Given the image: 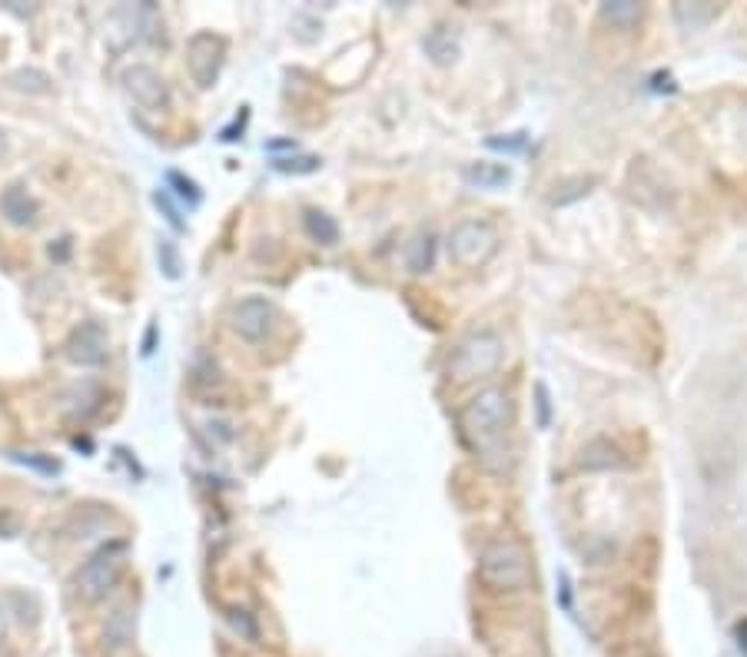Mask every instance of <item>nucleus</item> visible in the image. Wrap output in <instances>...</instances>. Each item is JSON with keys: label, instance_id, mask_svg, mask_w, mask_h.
Here are the masks:
<instances>
[{"label": "nucleus", "instance_id": "1", "mask_svg": "<svg viewBox=\"0 0 747 657\" xmlns=\"http://www.w3.org/2000/svg\"><path fill=\"white\" fill-rule=\"evenodd\" d=\"M512 415H515V405H512V395L505 389H485L479 392L459 415V429H462V439L479 452L485 455L489 449L499 445V439L505 435V429L512 425Z\"/></svg>", "mask_w": 747, "mask_h": 657}, {"label": "nucleus", "instance_id": "2", "mask_svg": "<svg viewBox=\"0 0 747 657\" xmlns=\"http://www.w3.org/2000/svg\"><path fill=\"white\" fill-rule=\"evenodd\" d=\"M124 568H127V545H124V541H110V545L97 548V551L80 565L77 578H73V591H77V598L87 601V605L104 601V598L114 595V588L120 585Z\"/></svg>", "mask_w": 747, "mask_h": 657}, {"label": "nucleus", "instance_id": "3", "mask_svg": "<svg viewBox=\"0 0 747 657\" xmlns=\"http://www.w3.org/2000/svg\"><path fill=\"white\" fill-rule=\"evenodd\" d=\"M479 578L495 591H519L532 581L529 555L519 541H492L479 558Z\"/></svg>", "mask_w": 747, "mask_h": 657}, {"label": "nucleus", "instance_id": "4", "mask_svg": "<svg viewBox=\"0 0 747 657\" xmlns=\"http://www.w3.org/2000/svg\"><path fill=\"white\" fill-rule=\"evenodd\" d=\"M499 365H502V339L492 332H472L455 345L449 359V375L455 382H472L492 375Z\"/></svg>", "mask_w": 747, "mask_h": 657}, {"label": "nucleus", "instance_id": "5", "mask_svg": "<svg viewBox=\"0 0 747 657\" xmlns=\"http://www.w3.org/2000/svg\"><path fill=\"white\" fill-rule=\"evenodd\" d=\"M499 249V236L485 219H462L449 233V256L462 269H479L485 266Z\"/></svg>", "mask_w": 747, "mask_h": 657}, {"label": "nucleus", "instance_id": "6", "mask_svg": "<svg viewBox=\"0 0 747 657\" xmlns=\"http://www.w3.org/2000/svg\"><path fill=\"white\" fill-rule=\"evenodd\" d=\"M226 63V40L213 30L193 33L187 43V70L199 90H209L219 80V70Z\"/></svg>", "mask_w": 747, "mask_h": 657}, {"label": "nucleus", "instance_id": "7", "mask_svg": "<svg viewBox=\"0 0 747 657\" xmlns=\"http://www.w3.org/2000/svg\"><path fill=\"white\" fill-rule=\"evenodd\" d=\"M124 90H127V94L134 97V104H140L144 110L160 114V110L170 107V87H167V80H164L154 67H147V63H134V67L124 70Z\"/></svg>", "mask_w": 747, "mask_h": 657}, {"label": "nucleus", "instance_id": "8", "mask_svg": "<svg viewBox=\"0 0 747 657\" xmlns=\"http://www.w3.org/2000/svg\"><path fill=\"white\" fill-rule=\"evenodd\" d=\"M63 355H67L73 365H87V369L104 365L107 355H110V335H107V329L100 326V323H94V320H90V323H80V326L67 335V342H63Z\"/></svg>", "mask_w": 747, "mask_h": 657}, {"label": "nucleus", "instance_id": "9", "mask_svg": "<svg viewBox=\"0 0 747 657\" xmlns=\"http://www.w3.org/2000/svg\"><path fill=\"white\" fill-rule=\"evenodd\" d=\"M273 320H276V310L269 300H259V296H249V300H239L233 310H229V326L239 339L246 342H259L269 335L273 329Z\"/></svg>", "mask_w": 747, "mask_h": 657}, {"label": "nucleus", "instance_id": "10", "mask_svg": "<svg viewBox=\"0 0 747 657\" xmlns=\"http://www.w3.org/2000/svg\"><path fill=\"white\" fill-rule=\"evenodd\" d=\"M0 216H3L10 226L27 229V226L37 223V216H40V203L33 199V193H30L23 183H10V186H3V193H0Z\"/></svg>", "mask_w": 747, "mask_h": 657}, {"label": "nucleus", "instance_id": "11", "mask_svg": "<svg viewBox=\"0 0 747 657\" xmlns=\"http://www.w3.org/2000/svg\"><path fill=\"white\" fill-rule=\"evenodd\" d=\"M578 465H581L584 472H598V469H628V459L621 455L618 445L598 439V442H591V445L581 449V462H578Z\"/></svg>", "mask_w": 747, "mask_h": 657}, {"label": "nucleus", "instance_id": "12", "mask_svg": "<svg viewBox=\"0 0 747 657\" xmlns=\"http://www.w3.org/2000/svg\"><path fill=\"white\" fill-rule=\"evenodd\" d=\"M303 226L323 246H336L340 243V223L330 213H323V209H306L303 213Z\"/></svg>", "mask_w": 747, "mask_h": 657}, {"label": "nucleus", "instance_id": "13", "mask_svg": "<svg viewBox=\"0 0 747 657\" xmlns=\"http://www.w3.org/2000/svg\"><path fill=\"white\" fill-rule=\"evenodd\" d=\"M134 638V615L127 608H117L110 618H107V631H104V641L110 651H120L127 641Z\"/></svg>", "mask_w": 747, "mask_h": 657}, {"label": "nucleus", "instance_id": "14", "mask_svg": "<svg viewBox=\"0 0 747 657\" xmlns=\"http://www.w3.org/2000/svg\"><path fill=\"white\" fill-rule=\"evenodd\" d=\"M601 20H608L611 27H631L641 20V3L635 0H611V3H601Z\"/></svg>", "mask_w": 747, "mask_h": 657}, {"label": "nucleus", "instance_id": "15", "mask_svg": "<svg viewBox=\"0 0 747 657\" xmlns=\"http://www.w3.org/2000/svg\"><path fill=\"white\" fill-rule=\"evenodd\" d=\"M432 263H435V236L425 229L409 246V269L412 273H425V269H432Z\"/></svg>", "mask_w": 747, "mask_h": 657}, {"label": "nucleus", "instance_id": "16", "mask_svg": "<svg viewBox=\"0 0 747 657\" xmlns=\"http://www.w3.org/2000/svg\"><path fill=\"white\" fill-rule=\"evenodd\" d=\"M465 176L472 179V183H479V186H502V183H509V166H495V164H479V166H469L465 169Z\"/></svg>", "mask_w": 747, "mask_h": 657}, {"label": "nucleus", "instance_id": "17", "mask_svg": "<svg viewBox=\"0 0 747 657\" xmlns=\"http://www.w3.org/2000/svg\"><path fill=\"white\" fill-rule=\"evenodd\" d=\"M10 84H13L17 90H27V94H47V90H50V77L40 73V70H17V73L10 77Z\"/></svg>", "mask_w": 747, "mask_h": 657}, {"label": "nucleus", "instance_id": "18", "mask_svg": "<svg viewBox=\"0 0 747 657\" xmlns=\"http://www.w3.org/2000/svg\"><path fill=\"white\" fill-rule=\"evenodd\" d=\"M718 13V7L711 3V7H688V3H678L675 7V17L681 20V23H688V27H698V23H705V20H711Z\"/></svg>", "mask_w": 747, "mask_h": 657}, {"label": "nucleus", "instance_id": "19", "mask_svg": "<svg viewBox=\"0 0 747 657\" xmlns=\"http://www.w3.org/2000/svg\"><path fill=\"white\" fill-rule=\"evenodd\" d=\"M226 618H229V625H233V628H236L246 641H256V638H259L256 618H253L246 608H229V615H226Z\"/></svg>", "mask_w": 747, "mask_h": 657}, {"label": "nucleus", "instance_id": "20", "mask_svg": "<svg viewBox=\"0 0 747 657\" xmlns=\"http://www.w3.org/2000/svg\"><path fill=\"white\" fill-rule=\"evenodd\" d=\"M160 259H164V273H167L170 280H177V276H180V259H177L174 243H160Z\"/></svg>", "mask_w": 747, "mask_h": 657}, {"label": "nucleus", "instance_id": "21", "mask_svg": "<svg viewBox=\"0 0 747 657\" xmlns=\"http://www.w3.org/2000/svg\"><path fill=\"white\" fill-rule=\"evenodd\" d=\"M167 179L177 186V193H180L184 199H189V203H199V189H196V183H193V179H184L180 173H170Z\"/></svg>", "mask_w": 747, "mask_h": 657}, {"label": "nucleus", "instance_id": "22", "mask_svg": "<svg viewBox=\"0 0 747 657\" xmlns=\"http://www.w3.org/2000/svg\"><path fill=\"white\" fill-rule=\"evenodd\" d=\"M320 166V160H313V157H306V160H276V169H283V173H313Z\"/></svg>", "mask_w": 747, "mask_h": 657}, {"label": "nucleus", "instance_id": "23", "mask_svg": "<svg viewBox=\"0 0 747 657\" xmlns=\"http://www.w3.org/2000/svg\"><path fill=\"white\" fill-rule=\"evenodd\" d=\"M489 147L492 150H512V154H519V150H525V134H515V140H489Z\"/></svg>", "mask_w": 747, "mask_h": 657}, {"label": "nucleus", "instance_id": "24", "mask_svg": "<svg viewBox=\"0 0 747 657\" xmlns=\"http://www.w3.org/2000/svg\"><path fill=\"white\" fill-rule=\"evenodd\" d=\"M535 395H539V412H542V425H549V389H545V385H539V389H535Z\"/></svg>", "mask_w": 747, "mask_h": 657}, {"label": "nucleus", "instance_id": "25", "mask_svg": "<svg viewBox=\"0 0 747 657\" xmlns=\"http://www.w3.org/2000/svg\"><path fill=\"white\" fill-rule=\"evenodd\" d=\"M738 645H741V651L747 655V621H741V625H738Z\"/></svg>", "mask_w": 747, "mask_h": 657}, {"label": "nucleus", "instance_id": "26", "mask_svg": "<svg viewBox=\"0 0 747 657\" xmlns=\"http://www.w3.org/2000/svg\"><path fill=\"white\" fill-rule=\"evenodd\" d=\"M3 150H7V140H3V130H0V157H3Z\"/></svg>", "mask_w": 747, "mask_h": 657}, {"label": "nucleus", "instance_id": "27", "mask_svg": "<svg viewBox=\"0 0 747 657\" xmlns=\"http://www.w3.org/2000/svg\"><path fill=\"white\" fill-rule=\"evenodd\" d=\"M0 641H3V618H0Z\"/></svg>", "mask_w": 747, "mask_h": 657}]
</instances>
